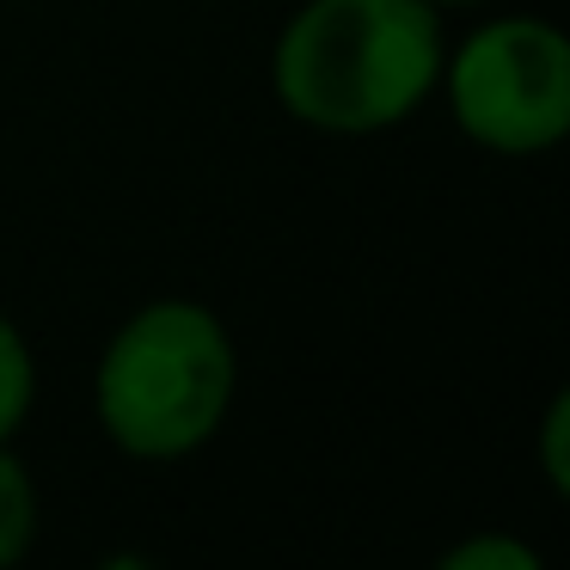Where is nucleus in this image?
<instances>
[{
  "label": "nucleus",
  "mask_w": 570,
  "mask_h": 570,
  "mask_svg": "<svg viewBox=\"0 0 570 570\" xmlns=\"http://www.w3.org/2000/svg\"><path fill=\"white\" fill-rule=\"evenodd\" d=\"M442 7L430 0H307L283 26L271 87L320 136H386L442 80Z\"/></svg>",
  "instance_id": "f257e3e1"
},
{
  "label": "nucleus",
  "mask_w": 570,
  "mask_h": 570,
  "mask_svg": "<svg viewBox=\"0 0 570 570\" xmlns=\"http://www.w3.org/2000/svg\"><path fill=\"white\" fill-rule=\"evenodd\" d=\"M239 393V350L222 313L166 295L111 332L92 368V411L117 454L185 460L222 435Z\"/></svg>",
  "instance_id": "f03ea898"
},
{
  "label": "nucleus",
  "mask_w": 570,
  "mask_h": 570,
  "mask_svg": "<svg viewBox=\"0 0 570 570\" xmlns=\"http://www.w3.org/2000/svg\"><path fill=\"white\" fill-rule=\"evenodd\" d=\"M448 111L460 136L484 154H552L570 136V38L540 13H509L479 26L442 56Z\"/></svg>",
  "instance_id": "7ed1b4c3"
},
{
  "label": "nucleus",
  "mask_w": 570,
  "mask_h": 570,
  "mask_svg": "<svg viewBox=\"0 0 570 570\" xmlns=\"http://www.w3.org/2000/svg\"><path fill=\"white\" fill-rule=\"evenodd\" d=\"M31 546H38V484L13 442H0V570H13Z\"/></svg>",
  "instance_id": "20e7f679"
},
{
  "label": "nucleus",
  "mask_w": 570,
  "mask_h": 570,
  "mask_svg": "<svg viewBox=\"0 0 570 570\" xmlns=\"http://www.w3.org/2000/svg\"><path fill=\"white\" fill-rule=\"evenodd\" d=\"M31 405H38V356H31L26 332L0 313V442L26 430Z\"/></svg>",
  "instance_id": "39448f33"
},
{
  "label": "nucleus",
  "mask_w": 570,
  "mask_h": 570,
  "mask_svg": "<svg viewBox=\"0 0 570 570\" xmlns=\"http://www.w3.org/2000/svg\"><path fill=\"white\" fill-rule=\"evenodd\" d=\"M442 570H540V552L515 533H479L442 552Z\"/></svg>",
  "instance_id": "423d86ee"
},
{
  "label": "nucleus",
  "mask_w": 570,
  "mask_h": 570,
  "mask_svg": "<svg viewBox=\"0 0 570 570\" xmlns=\"http://www.w3.org/2000/svg\"><path fill=\"white\" fill-rule=\"evenodd\" d=\"M540 460H546V484L558 497H570V393H552V405H546Z\"/></svg>",
  "instance_id": "0eeeda50"
},
{
  "label": "nucleus",
  "mask_w": 570,
  "mask_h": 570,
  "mask_svg": "<svg viewBox=\"0 0 570 570\" xmlns=\"http://www.w3.org/2000/svg\"><path fill=\"white\" fill-rule=\"evenodd\" d=\"M430 7H479V0H430Z\"/></svg>",
  "instance_id": "6e6552de"
}]
</instances>
